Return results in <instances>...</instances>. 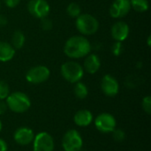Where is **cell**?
I'll return each mask as SVG.
<instances>
[{
	"instance_id": "8",
	"label": "cell",
	"mask_w": 151,
	"mask_h": 151,
	"mask_svg": "<svg viewBox=\"0 0 151 151\" xmlns=\"http://www.w3.org/2000/svg\"><path fill=\"white\" fill-rule=\"evenodd\" d=\"M54 147V140L49 133L41 132L35 135L33 140L34 151H53Z\"/></svg>"
},
{
	"instance_id": "19",
	"label": "cell",
	"mask_w": 151,
	"mask_h": 151,
	"mask_svg": "<svg viewBox=\"0 0 151 151\" xmlns=\"http://www.w3.org/2000/svg\"><path fill=\"white\" fill-rule=\"evenodd\" d=\"M131 8L138 12H144L149 9L148 0H130Z\"/></svg>"
},
{
	"instance_id": "9",
	"label": "cell",
	"mask_w": 151,
	"mask_h": 151,
	"mask_svg": "<svg viewBox=\"0 0 151 151\" xmlns=\"http://www.w3.org/2000/svg\"><path fill=\"white\" fill-rule=\"evenodd\" d=\"M27 7L28 12L38 19L47 17L50 11V4L46 0H30Z\"/></svg>"
},
{
	"instance_id": "4",
	"label": "cell",
	"mask_w": 151,
	"mask_h": 151,
	"mask_svg": "<svg viewBox=\"0 0 151 151\" xmlns=\"http://www.w3.org/2000/svg\"><path fill=\"white\" fill-rule=\"evenodd\" d=\"M61 75L70 83H76L81 81L84 75L83 67L77 62L68 61L64 63L60 68Z\"/></svg>"
},
{
	"instance_id": "28",
	"label": "cell",
	"mask_w": 151,
	"mask_h": 151,
	"mask_svg": "<svg viewBox=\"0 0 151 151\" xmlns=\"http://www.w3.org/2000/svg\"><path fill=\"white\" fill-rule=\"evenodd\" d=\"M8 150V146L5 141L3 139H0V151H7Z\"/></svg>"
},
{
	"instance_id": "3",
	"label": "cell",
	"mask_w": 151,
	"mask_h": 151,
	"mask_svg": "<svg viewBox=\"0 0 151 151\" xmlns=\"http://www.w3.org/2000/svg\"><path fill=\"white\" fill-rule=\"evenodd\" d=\"M75 26L77 30L84 35H94L99 28L98 20L91 14L83 13L76 18Z\"/></svg>"
},
{
	"instance_id": "25",
	"label": "cell",
	"mask_w": 151,
	"mask_h": 151,
	"mask_svg": "<svg viewBox=\"0 0 151 151\" xmlns=\"http://www.w3.org/2000/svg\"><path fill=\"white\" fill-rule=\"evenodd\" d=\"M41 27L43 30H50L53 27V24L50 19H47V17L41 19Z\"/></svg>"
},
{
	"instance_id": "5",
	"label": "cell",
	"mask_w": 151,
	"mask_h": 151,
	"mask_svg": "<svg viewBox=\"0 0 151 151\" xmlns=\"http://www.w3.org/2000/svg\"><path fill=\"white\" fill-rule=\"evenodd\" d=\"M83 146V140L81 134L75 130H68L63 136L62 147L65 151H81Z\"/></svg>"
},
{
	"instance_id": "27",
	"label": "cell",
	"mask_w": 151,
	"mask_h": 151,
	"mask_svg": "<svg viewBox=\"0 0 151 151\" xmlns=\"http://www.w3.org/2000/svg\"><path fill=\"white\" fill-rule=\"evenodd\" d=\"M8 107L5 102H4V100H0V115H3L5 113V111H7Z\"/></svg>"
},
{
	"instance_id": "23",
	"label": "cell",
	"mask_w": 151,
	"mask_h": 151,
	"mask_svg": "<svg viewBox=\"0 0 151 151\" xmlns=\"http://www.w3.org/2000/svg\"><path fill=\"white\" fill-rule=\"evenodd\" d=\"M142 107L143 109V111L147 113V114H150L151 113V97L150 96H145L142 99Z\"/></svg>"
},
{
	"instance_id": "2",
	"label": "cell",
	"mask_w": 151,
	"mask_h": 151,
	"mask_svg": "<svg viewBox=\"0 0 151 151\" xmlns=\"http://www.w3.org/2000/svg\"><path fill=\"white\" fill-rule=\"evenodd\" d=\"M5 103L8 109L15 113L26 112L31 106L30 98L25 93L19 91L10 94L7 96Z\"/></svg>"
},
{
	"instance_id": "7",
	"label": "cell",
	"mask_w": 151,
	"mask_h": 151,
	"mask_svg": "<svg viewBox=\"0 0 151 151\" xmlns=\"http://www.w3.org/2000/svg\"><path fill=\"white\" fill-rule=\"evenodd\" d=\"M95 126L96 129L104 134L112 133V131L116 128L117 121L113 115L104 112L99 114L95 119Z\"/></svg>"
},
{
	"instance_id": "15",
	"label": "cell",
	"mask_w": 151,
	"mask_h": 151,
	"mask_svg": "<svg viewBox=\"0 0 151 151\" xmlns=\"http://www.w3.org/2000/svg\"><path fill=\"white\" fill-rule=\"evenodd\" d=\"M101 67V60L96 54L88 55L84 61V69L88 73L94 74Z\"/></svg>"
},
{
	"instance_id": "32",
	"label": "cell",
	"mask_w": 151,
	"mask_h": 151,
	"mask_svg": "<svg viewBox=\"0 0 151 151\" xmlns=\"http://www.w3.org/2000/svg\"><path fill=\"white\" fill-rule=\"evenodd\" d=\"M0 9H1V2H0Z\"/></svg>"
},
{
	"instance_id": "21",
	"label": "cell",
	"mask_w": 151,
	"mask_h": 151,
	"mask_svg": "<svg viewBox=\"0 0 151 151\" xmlns=\"http://www.w3.org/2000/svg\"><path fill=\"white\" fill-rule=\"evenodd\" d=\"M10 95V88L8 84L4 81H0V100H4Z\"/></svg>"
},
{
	"instance_id": "14",
	"label": "cell",
	"mask_w": 151,
	"mask_h": 151,
	"mask_svg": "<svg viewBox=\"0 0 151 151\" xmlns=\"http://www.w3.org/2000/svg\"><path fill=\"white\" fill-rule=\"evenodd\" d=\"M93 114L88 110H80L78 111L74 117L73 121L74 123L81 127H86L89 126L93 121Z\"/></svg>"
},
{
	"instance_id": "20",
	"label": "cell",
	"mask_w": 151,
	"mask_h": 151,
	"mask_svg": "<svg viewBox=\"0 0 151 151\" xmlns=\"http://www.w3.org/2000/svg\"><path fill=\"white\" fill-rule=\"evenodd\" d=\"M67 14L72 18H77L80 14H81V6L76 3H71L68 4L66 8Z\"/></svg>"
},
{
	"instance_id": "12",
	"label": "cell",
	"mask_w": 151,
	"mask_h": 151,
	"mask_svg": "<svg viewBox=\"0 0 151 151\" xmlns=\"http://www.w3.org/2000/svg\"><path fill=\"white\" fill-rule=\"evenodd\" d=\"M35 138L34 132L31 128L27 127H22L18 128L13 134V139L15 142L21 146H27L33 142Z\"/></svg>"
},
{
	"instance_id": "18",
	"label": "cell",
	"mask_w": 151,
	"mask_h": 151,
	"mask_svg": "<svg viewBox=\"0 0 151 151\" xmlns=\"http://www.w3.org/2000/svg\"><path fill=\"white\" fill-rule=\"evenodd\" d=\"M73 90H74V95L79 99H84L88 96V87L81 81L76 82Z\"/></svg>"
},
{
	"instance_id": "16",
	"label": "cell",
	"mask_w": 151,
	"mask_h": 151,
	"mask_svg": "<svg viewBox=\"0 0 151 151\" xmlns=\"http://www.w3.org/2000/svg\"><path fill=\"white\" fill-rule=\"evenodd\" d=\"M15 55V49L12 44L0 41V61L8 62L13 58Z\"/></svg>"
},
{
	"instance_id": "26",
	"label": "cell",
	"mask_w": 151,
	"mask_h": 151,
	"mask_svg": "<svg viewBox=\"0 0 151 151\" xmlns=\"http://www.w3.org/2000/svg\"><path fill=\"white\" fill-rule=\"evenodd\" d=\"M4 4H5L8 7H10V8H14V7H16V6L19 4L20 0H4Z\"/></svg>"
},
{
	"instance_id": "13",
	"label": "cell",
	"mask_w": 151,
	"mask_h": 151,
	"mask_svg": "<svg viewBox=\"0 0 151 151\" xmlns=\"http://www.w3.org/2000/svg\"><path fill=\"white\" fill-rule=\"evenodd\" d=\"M129 35V26L124 21H118L111 27L112 38L117 42L125 41Z\"/></svg>"
},
{
	"instance_id": "10",
	"label": "cell",
	"mask_w": 151,
	"mask_h": 151,
	"mask_svg": "<svg viewBox=\"0 0 151 151\" xmlns=\"http://www.w3.org/2000/svg\"><path fill=\"white\" fill-rule=\"evenodd\" d=\"M101 88L103 93L107 96H115L119 91V84L115 77L111 74H106L101 81Z\"/></svg>"
},
{
	"instance_id": "11",
	"label": "cell",
	"mask_w": 151,
	"mask_h": 151,
	"mask_svg": "<svg viewBox=\"0 0 151 151\" xmlns=\"http://www.w3.org/2000/svg\"><path fill=\"white\" fill-rule=\"evenodd\" d=\"M131 10L130 0H115L110 7V15L114 19L125 17Z\"/></svg>"
},
{
	"instance_id": "24",
	"label": "cell",
	"mask_w": 151,
	"mask_h": 151,
	"mask_svg": "<svg viewBox=\"0 0 151 151\" xmlns=\"http://www.w3.org/2000/svg\"><path fill=\"white\" fill-rule=\"evenodd\" d=\"M122 49H123L122 42H117V41H115V42L113 43V45L111 47L112 54L114 56H116V57L119 56L122 53Z\"/></svg>"
},
{
	"instance_id": "6",
	"label": "cell",
	"mask_w": 151,
	"mask_h": 151,
	"mask_svg": "<svg viewBox=\"0 0 151 151\" xmlns=\"http://www.w3.org/2000/svg\"><path fill=\"white\" fill-rule=\"evenodd\" d=\"M50 75V71L44 65H37L30 68L26 73V80L32 84H40L46 81Z\"/></svg>"
},
{
	"instance_id": "17",
	"label": "cell",
	"mask_w": 151,
	"mask_h": 151,
	"mask_svg": "<svg viewBox=\"0 0 151 151\" xmlns=\"http://www.w3.org/2000/svg\"><path fill=\"white\" fill-rule=\"evenodd\" d=\"M25 35L24 34L19 31V30H16L12 37V46L15 49V50H19L21 49L24 44H25Z\"/></svg>"
},
{
	"instance_id": "1",
	"label": "cell",
	"mask_w": 151,
	"mask_h": 151,
	"mask_svg": "<svg viewBox=\"0 0 151 151\" xmlns=\"http://www.w3.org/2000/svg\"><path fill=\"white\" fill-rule=\"evenodd\" d=\"M91 50L89 41L81 35L70 37L65 43L64 52L70 58H81L88 56Z\"/></svg>"
},
{
	"instance_id": "31",
	"label": "cell",
	"mask_w": 151,
	"mask_h": 151,
	"mask_svg": "<svg viewBox=\"0 0 151 151\" xmlns=\"http://www.w3.org/2000/svg\"><path fill=\"white\" fill-rule=\"evenodd\" d=\"M2 127H3V125H2V121L0 120V132H1V130H2Z\"/></svg>"
},
{
	"instance_id": "22",
	"label": "cell",
	"mask_w": 151,
	"mask_h": 151,
	"mask_svg": "<svg viewBox=\"0 0 151 151\" xmlns=\"http://www.w3.org/2000/svg\"><path fill=\"white\" fill-rule=\"evenodd\" d=\"M112 136H113V139L116 142H123L126 139V134H125V132L122 129L115 128L112 131Z\"/></svg>"
},
{
	"instance_id": "29",
	"label": "cell",
	"mask_w": 151,
	"mask_h": 151,
	"mask_svg": "<svg viewBox=\"0 0 151 151\" xmlns=\"http://www.w3.org/2000/svg\"><path fill=\"white\" fill-rule=\"evenodd\" d=\"M7 24V19L5 16L0 14V26H5Z\"/></svg>"
},
{
	"instance_id": "30",
	"label": "cell",
	"mask_w": 151,
	"mask_h": 151,
	"mask_svg": "<svg viewBox=\"0 0 151 151\" xmlns=\"http://www.w3.org/2000/svg\"><path fill=\"white\" fill-rule=\"evenodd\" d=\"M151 36L150 35H149V37H148V41H147V42H148V45L149 46H150L151 45Z\"/></svg>"
}]
</instances>
